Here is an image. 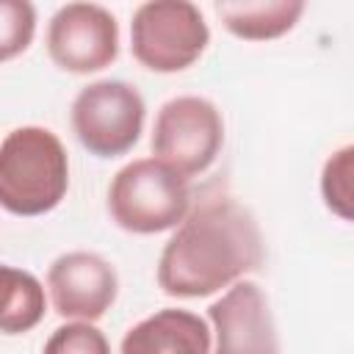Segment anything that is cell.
I'll use <instances>...</instances> for the list:
<instances>
[{
    "label": "cell",
    "mask_w": 354,
    "mask_h": 354,
    "mask_svg": "<svg viewBox=\"0 0 354 354\" xmlns=\"http://www.w3.org/2000/svg\"><path fill=\"white\" fill-rule=\"evenodd\" d=\"M191 210V188L183 174L158 158H138L122 166L108 185V213L116 227L133 235L174 230Z\"/></svg>",
    "instance_id": "cell-3"
},
{
    "label": "cell",
    "mask_w": 354,
    "mask_h": 354,
    "mask_svg": "<svg viewBox=\"0 0 354 354\" xmlns=\"http://www.w3.org/2000/svg\"><path fill=\"white\" fill-rule=\"evenodd\" d=\"M210 44V28L199 6L188 0H149L133 11V58L160 75L194 66Z\"/></svg>",
    "instance_id": "cell-4"
},
{
    "label": "cell",
    "mask_w": 354,
    "mask_h": 354,
    "mask_svg": "<svg viewBox=\"0 0 354 354\" xmlns=\"http://www.w3.org/2000/svg\"><path fill=\"white\" fill-rule=\"evenodd\" d=\"M47 53L64 72H100L119 58V22L100 3H66L47 22Z\"/></svg>",
    "instance_id": "cell-7"
},
{
    "label": "cell",
    "mask_w": 354,
    "mask_h": 354,
    "mask_svg": "<svg viewBox=\"0 0 354 354\" xmlns=\"http://www.w3.org/2000/svg\"><path fill=\"white\" fill-rule=\"evenodd\" d=\"M321 196L324 205L343 221L354 216V147L346 144L335 149L321 169Z\"/></svg>",
    "instance_id": "cell-13"
},
{
    "label": "cell",
    "mask_w": 354,
    "mask_h": 354,
    "mask_svg": "<svg viewBox=\"0 0 354 354\" xmlns=\"http://www.w3.org/2000/svg\"><path fill=\"white\" fill-rule=\"evenodd\" d=\"M210 324L183 307H163L133 324L119 354H210Z\"/></svg>",
    "instance_id": "cell-10"
},
{
    "label": "cell",
    "mask_w": 354,
    "mask_h": 354,
    "mask_svg": "<svg viewBox=\"0 0 354 354\" xmlns=\"http://www.w3.org/2000/svg\"><path fill=\"white\" fill-rule=\"evenodd\" d=\"M69 191L64 141L39 124L14 127L0 141V207L14 216H44Z\"/></svg>",
    "instance_id": "cell-2"
},
{
    "label": "cell",
    "mask_w": 354,
    "mask_h": 354,
    "mask_svg": "<svg viewBox=\"0 0 354 354\" xmlns=\"http://www.w3.org/2000/svg\"><path fill=\"white\" fill-rule=\"evenodd\" d=\"M207 321L216 335L210 354H282L271 301L252 279L232 282L207 307Z\"/></svg>",
    "instance_id": "cell-8"
},
{
    "label": "cell",
    "mask_w": 354,
    "mask_h": 354,
    "mask_svg": "<svg viewBox=\"0 0 354 354\" xmlns=\"http://www.w3.org/2000/svg\"><path fill=\"white\" fill-rule=\"evenodd\" d=\"M41 354H111V343L100 326L88 321H69L47 337Z\"/></svg>",
    "instance_id": "cell-15"
},
{
    "label": "cell",
    "mask_w": 354,
    "mask_h": 354,
    "mask_svg": "<svg viewBox=\"0 0 354 354\" xmlns=\"http://www.w3.org/2000/svg\"><path fill=\"white\" fill-rule=\"evenodd\" d=\"M224 147V119L216 102L180 94L160 105L152 127V155L185 180L205 174Z\"/></svg>",
    "instance_id": "cell-5"
},
{
    "label": "cell",
    "mask_w": 354,
    "mask_h": 354,
    "mask_svg": "<svg viewBox=\"0 0 354 354\" xmlns=\"http://www.w3.org/2000/svg\"><path fill=\"white\" fill-rule=\"evenodd\" d=\"M47 290L53 310L69 321L94 324L102 318L119 293L116 268L97 252L58 254L47 268Z\"/></svg>",
    "instance_id": "cell-9"
},
{
    "label": "cell",
    "mask_w": 354,
    "mask_h": 354,
    "mask_svg": "<svg viewBox=\"0 0 354 354\" xmlns=\"http://www.w3.org/2000/svg\"><path fill=\"white\" fill-rule=\"evenodd\" d=\"M47 310L44 285L25 268L0 263V335H25Z\"/></svg>",
    "instance_id": "cell-12"
},
{
    "label": "cell",
    "mask_w": 354,
    "mask_h": 354,
    "mask_svg": "<svg viewBox=\"0 0 354 354\" xmlns=\"http://www.w3.org/2000/svg\"><path fill=\"white\" fill-rule=\"evenodd\" d=\"M147 105L127 80H94L72 100L69 122L77 141L97 158L130 152L144 133Z\"/></svg>",
    "instance_id": "cell-6"
},
{
    "label": "cell",
    "mask_w": 354,
    "mask_h": 354,
    "mask_svg": "<svg viewBox=\"0 0 354 354\" xmlns=\"http://www.w3.org/2000/svg\"><path fill=\"white\" fill-rule=\"evenodd\" d=\"M266 260L254 213L235 196H205L174 227L158 257V285L174 299H202L257 271Z\"/></svg>",
    "instance_id": "cell-1"
},
{
    "label": "cell",
    "mask_w": 354,
    "mask_h": 354,
    "mask_svg": "<svg viewBox=\"0 0 354 354\" xmlns=\"http://www.w3.org/2000/svg\"><path fill=\"white\" fill-rule=\"evenodd\" d=\"M304 0H218L221 25L243 41H271L296 28Z\"/></svg>",
    "instance_id": "cell-11"
},
{
    "label": "cell",
    "mask_w": 354,
    "mask_h": 354,
    "mask_svg": "<svg viewBox=\"0 0 354 354\" xmlns=\"http://www.w3.org/2000/svg\"><path fill=\"white\" fill-rule=\"evenodd\" d=\"M36 36V6L28 0H0V64L22 55Z\"/></svg>",
    "instance_id": "cell-14"
}]
</instances>
